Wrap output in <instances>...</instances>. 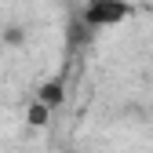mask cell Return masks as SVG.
Returning <instances> with one entry per match:
<instances>
[{
    "label": "cell",
    "mask_w": 153,
    "mask_h": 153,
    "mask_svg": "<svg viewBox=\"0 0 153 153\" xmlns=\"http://www.w3.org/2000/svg\"><path fill=\"white\" fill-rule=\"evenodd\" d=\"M131 15H135V4H128V0H88L80 11V22L88 29H109L128 22Z\"/></svg>",
    "instance_id": "1"
},
{
    "label": "cell",
    "mask_w": 153,
    "mask_h": 153,
    "mask_svg": "<svg viewBox=\"0 0 153 153\" xmlns=\"http://www.w3.org/2000/svg\"><path fill=\"white\" fill-rule=\"evenodd\" d=\"M36 102H44L48 109H55V106L62 102V84H44V88H40V99H36Z\"/></svg>",
    "instance_id": "2"
}]
</instances>
